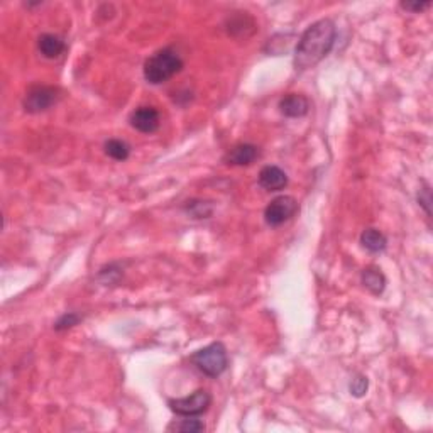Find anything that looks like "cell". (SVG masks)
Instances as JSON below:
<instances>
[{"label":"cell","instance_id":"ba28073f","mask_svg":"<svg viewBox=\"0 0 433 433\" xmlns=\"http://www.w3.org/2000/svg\"><path fill=\"white\" fill-rule=\"evenodd\" d=\"M259 147L254 144L244 142L237 144V146L232 147L230 151L226 154V161L228 164H234V166H249L259 158Z\"/></svg>","mask_w":433,"mask_h":433},{"label":"cell","instance_id":"7a4b0ae2","mask_svg":"<svg viewBox=\"0 0 433 433\" xmlns=\"http://www.w3.org/2000/svg\"><path fill=\"white\" fill-rule=\"evenodd\" d=\"M183 68V59L171 47H164L144 63V78L151 85H161L178 75Z\"/></svg>","mask_w":433,"mask_h":433},{"label":"cell","instance_id":"d6986e66","mask_svg":"<svg viewBox=\"0 0 433 433\" xmlns=\"http://www.w3.org/2000/svg\"><path fill=\"white\" fill-rule=\"evenodd\" d=\"M432 6V2H401V7L410 12H422Z\"/></svg>","mask_w":433,"mask_h":433},{"label":"cell","instance_id":"8992f818","mask_svg":"<svg viewBox=\"0 0 433 433\" xmlns=\"http://www.w3.org/2000/svg\"><path fill=\"white\" fill-rule=\"evenodd\" d=\"M59 98L58 88L46 87V85H36L27 91L26 98H24V108L29 114H39V112L47 110L53 107Z\"/></svg>","mask_w":433,"mask_h":433},{"label":"cell","instance_id":"277c9868","mask_svg":"<svg viewBox=\"0 0 433 433\" xmlns=\"http://www.w3.org/2000/svg\"><path fill=\"white\" fill-rule=\"evenodd\" d=\"M212 404L210 392L205 390H196L190 396L168 401L170 410L179 416H198L208 410Z\"/></svg>","mask_w":433,"mask_h":433},{"label":"cell","instance_id":"6da1fadb","mask_svg":"<svg viewBox=\"0 0 433 433\" xmlns=\"http://www.w3.org/2000/svg\"><path fill=\"white\" fill-rule=\"evenodd\" d=\"M335 36L337 27L330 19H320L307 27L295 50L296 70H308L322 61L334 47Z\"/></svg>","mask_w":433,"mask_h":433},{"label":"cell","instance_id":"7c38bea8","mask_svg":"<svg viewBox=\"0 0 433 433\" xmlns=\"http://www.w3.org/2000/svg\"><path fill=\"white\" fill-rule=\"evenodd\" d=\"M360 279H362V284L372 295H381V293L384 291V288H386V276L383 274V271H381L379 267H366V270L362 271Z\"/></svg>","mask_w":433,"mask_h":433},{"label":"cell","instance_id":"9a60e30c","mask_svg":"<svg viewBox=\"0 0 433 433\" xmlns=\"http://www.w3.org/2000/svg\"><path fill=\"white\" fill-rule=\"evenodd\" d=\"M170 430L184 432V433H196V432L205 430V423L200 422V420H193V416H188V420H183L182 423L171 425Z\"/></svg>","mask_w":433,"mask_h":433},{"label":"cell","instance_id":"ac0fdd59","mask_svg":"<svg viewBox=\"0 0 433 433\" xmlns=\"http://www.w3.org/2000/svg\"><path fill=\"white\" fill-rule=\"evenodd\" d=\"M418 202L420 205H422L425 208V212H427V215H432V210H430V203H432V195H430V188H425V190L420 191L418 195Z\"/></svg>","mask_w":433,"mask_h":433},{"label":"cell","instance_id":"30bf717a","mask_svg":"<svg viewBox=\"0 0 433 433\" xmlns=\"http://www.w3.org/2000/svg\"><path fill=\"white\" fill-rule=\"evenodd\" d=\"M259 184L267 191H279L288 184V176L279 166L270 164L259 171Z\"/></svg>","mask_w":433,"mask_h":433},{"label":"cell","instance_id":"5b68a950","mask_svg":"<svg viewBox=\"0 0 433 433\" xmlns=\"http://www.w3.org/2000/svg\"><path fill=\"white\" fill-rule=\"evenodd\" d=\"M298 212V202L290 195H283L274 198L264 210V220L270 227H279L284 222L295 216Z\"/></svg>","mask_w":433,"mask_h":433},{"label":"cell","instance_id":"2e32d148","mask_svg":"<svg viewBox=\"0 0 433 433\" xmlns=\"http://www.w3.org/2000/svg\"><path fill=\"white\" fill-rule=\"evenodd\" d=\"M78 322H80V316L73 314V311H70V314H65L63 316H59L58 322L54 323V330H58V332L68 330V328L78 325Z\"/></svg>","mask_w":433,"mask_h":433},{"label":"cell","instance_id":"52a82bcc","mask_svg":"<svg viewBox=\"0 0 433 433\" xmlns=\"http://www.w3.org/2000/svg\"><path fill=\"white\" fill-rule=\"evenodd\" d=\"M161 115L154 107H139L131 114V126L142 134H151L159 129Z\"/></svg>","mask_w":433,"mask_h":433},{"label":"cell","instance_id":"e0dca14e","mask_svg":"<svg viewBox=\"0 0 433 433\" xmlns=\"http://www.w3.org/2000/svg\"><path fill=\"white\" fill-rule=\"evenodd\" d=\"M367 388H369V381L366 376H358V378L352 379L351 392L355 396V398H362V396L367 392Z\"/></svg>","mask_w":433,"mask_h":433},{"label":"cell","instance_id":"5bb4252c","mask_svg":"<svg viewBox=\"0 0 433 433\" xmlns=\"http://www.w3.org/2000/svg\"><path fill=\"white\" fill-rule=\"evenodd\" d=\"M105 154L115 161H126L131 156V146L122 139H108L105 142Z\"/></svg>","mask_w":433,"mask_h":433},{"label":"cell","instance_id":"8fae6325","mask_svg":"<svg viewBox=\"0 0 433 433\" xmlns=\"http://www.w3.org/2000/svg\"><path fill=\"white\" fill-rule=\"evenodd\" d=\"M38 47H39V53H41L44 58L54 59V58H59V56L65 53L66 44L61 38H59V36L43 34V36H39V39H38Z\"/></svg>","mask_w":433,"mask_h":433},{"label":"cell","instance_id":"3957f363","mask_svg":"<svg viewBox=\"0 0 433 433\" xmlns=\"http://www.w3.org/2000/svg\"><path fill=\"white\" fill-rule=\"evenodd\" d=\"M190 359L193 366L208 378H219L220 374L227 371L228 366L227 348L222 342H214L210 346L200 348Z\"/></svg>","mask_w":433,"mask_h":433},{"label":"cell","instance_id":"4fadbf2b","mask_svg":"<svg viewBox=\"0 0 433 433\" xmlns=\"http://www.w3.org/2000/svg\"><path fill=\"white\" fill-rule=\"evenodd\" d=\"M360 244L369 252H383L388 247V239L378 228H366L360 234Z\"/></svg>","mask_w":433,"mask_h":433},{"label":"cell","instance_id":"9c48e42d","mask_svg":"<svg viewBox=\"0 0 433 433\" xmlns=\"http://www.w3.org/2000/svg\"><path fill=\"white\" fill-rule=\"evenodd\" d=\"M279 110H281L283 115L291 119H298L304 117L310 110V102L304 95L300 94H290L286 97H283L279 100Z\"/></svg>","mask_w":433,"mask_h":433}]
</instances>
